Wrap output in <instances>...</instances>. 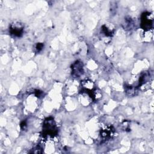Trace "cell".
<instances>
[{"label": "cell", "mask_w": 154, "mask_h": 154, "mask_svg": "<svg viewBox=\"0 0 154 154\" xmlns=\"http://www.w3.org/2000/svg\"><path fill=\"white\" fill-rule=\"evenodd\" d=\"M149 16V13H144L143 14L141 18V26L144 29H150L152 26V19H150Z\"/></svg>", "instance_id": "cell-3"}, {"label": "cell", "mask_w": 154, "mask_h": 154, "mask_svg": "<svg viewBox=\"0 0 154 154\" xmlns=\"http://www.w3.org/2000/svg\"><path fill=\"white\" fill-rule=\"evenodd\" d=\"M43 48V45L42 44H40V43H38V45H37V51H40V50H41L42 49V48Z\"/></svg>", "instance_id": "cell-5"}, {"label": "cell", "mask_w": 154, "mask_h": 154, "mask_svg": "<svg viewBox=\"0 0 154 154\" xmlns=\"http://www.w3.org/2000/svg\"><path fill=\"white\" fill-rule=\"evenodd\" d=\"M10 30L12 35L16 37H20L22 34L23 26L19 23H14L11 25Z\"/></svg>", "instance_id": "cell-2"}, {"label": "cell", "mask_w": 154, "mask_h": 154, "mask_svg": "<svg viewBox=\"0 0 154 154\" xmlns=\"http://www.w3.org/2000/svg\"><path fill=\"white\" fill-rule=\"evenodd\" d=\"M43 132L45 135H54L57 133L56 126L52 119L48 118L45 121L43 126Z\"/></svg>", "instance_id": "cell-1"}, {"label": "cell", "mask_w": 154, "mask_h": 154, "mask_svg": "<svg viewBox=\"0 0 154 154\" xmlns=\"http://www.w3.org/2000/svg\"><path fill=\"white\" fill-rule=\"evenodd\" d=\"M72 74L76 77L79 76L81 75L82 74L83 72V68H82V64L81 62L76 61L72 66Z\"/></svg>", "instance_id": "cell-4"}]
</instances>
